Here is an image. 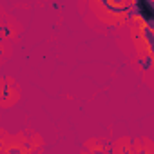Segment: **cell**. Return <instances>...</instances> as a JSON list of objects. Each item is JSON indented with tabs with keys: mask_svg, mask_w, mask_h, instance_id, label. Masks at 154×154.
I'll list each match as a JSON object with an SVG mask.
<instances>
[{
	"mask_svg": "<svg viewBox=\"0 0 154 154\" xmlns=\"http://www.w3.org/2000/svg\"><path fill=\"white\" fill-rule=\"evenodd\" d=\"M45 140L35 129H26L18 132H8L4 136V154H31L44 152Z\"/></svg>",
	"mask_w": 154,
	"mask_h": 154,
	"instance_id": "cell-1",
	"label": "cell"
},
{
	"mask_svg": "<svg viewBox=\"0 0 154 154\" xmlns=\"http://www.w3.org/2000/svg\"><path fill=\"white\" fill-rule=\"evenodd\" d=\"M22 100V87L15 76H0V109L9 111Z\"/></svg>",
	"mask_w": 154,
	"mask_h": 154,
	"instance_id": "cell-2",
	"label": "cell"
},
{
	"mask_svg": "<svg viewBox=\"0 0 154 154\" xmlns=\"http://www.w3.org/2000/svg\"><path fill=\"white\" fill-rule=\"evenodd\" d=\"M22 33H24V26L20 24V20L8 13L6 18L0 22V38L8 42H17L22 36Z\"/></svg>",
	"mask_w": 154,
	"mask_h": 154,
	"instance_id": "cell-3",
	"label": "cell"
},
{
	"mask_svg": "<svg viewBox=\"0 0 154 154\" xmlns=\"http://www.w3.org/2000/svg\"><path fill=\"white\" fill-rule=\"evenodd\" d=\"M109 140L103 138V136H91L84 141L82 145V150L84 152H109Z\"/></svg>",
	"mask_w": 154,
	"mask_h": 154,
	"instance_id": "cell-4",
	"label": "cell"
},
{
	"mask_svg": "<svg viewBox=\"0 0 154 154\" xmlns=\"http://www.w3.org/2000/svg\"><path fill=\"white\" fill-rule=\"evenodd\" d=\"M132 154H154V141L149 136L132 138Z\"/></svg>",
	"mask_w": 154,
	"mask_h": 154,
	"instance_id": "cell-5",
	"label": "cell"
},
{
	"mask_svg": "<svg viewBox=\"0 0 154 154\" xmlns=\"http://www.w3.org/2000/svg\"><path fill=\"white\" fill-rule=\"evenodd\" d=\"M109 150L114 152V154H132V138L127 136V134L116 138V140L109 145Z\"/></svg>",
	"mask_w": 154,
	"mask_h": 154,
	"instance_id": "cell-6",
	"label": "cell"
},
{
	"mask_svg": "<svg viewBox=\"0 0 154 154\" xmlns=\"http://www.w3.org/2000/svg\"><path fill=\"white\" fill-rule=\"evenodd\" d=\"M11 58H13V42L0 38V65H4Z\"/></svg>",
	"mask_w": 154,
	"mask_h": 154,
	"instance_id": "cell-7",
	"label": "cell"
},
{
	"mask_svg": "<svg viewBox=\"0 0 154 154\" xmlns=\"http://www.w3.org/2000/svg\"><path fill=\"white\" fill-rule=\"evenodd\" d=\"M4 136H6V129L0 127V152H4Z\"/></svg>",
	"mask_w": 154,
	"mask_h": 154,
	"instance_id": "cell-8",
	"label": "cell"
}]
</instances>
